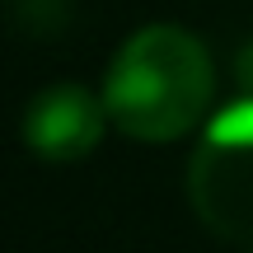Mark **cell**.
<instances>
[{"label":"cell","instance_id":"cell-1","mask_svg":"<svg viewBox=\"0 0 253 253\" xmlns=\"http://www.w3.org/2000/svg\"><path fill=\"white\" fill-rule=\"evenodd\" d=\"M99 94L122 136L169 145L207 118L216 99V61L183 24H145L113 52Z\"/></svg>","mask_w":253,"mask_h":253},{"label":"cell","instance_id":"cell-4","mask_svg":"<svg viewBox=\"0 0 253 253\" xmlns=\"http://www.w3.org/2000/svg\"><path fill=\"white\" fill-rule=\"evenodd\" d=\"M235 80H239V89L253 99V38L239 47V56H235Z\"/></svg>","mask_w":253,"mask_h":253},{"label":"cell","instance_id":"cell-3","mask_svg":"<svg viewBox=\"0 0 253 253\" xmlns=\"http://www.w3.org/2000/svg\"><path fill=\"white\" fill-rule=\"evenodd\" d=\"M108 108L103 94L84 89V84H47L42 94H33L24 108V145L38 160H84L108 131Z\"/></svg>","mask_w":253,"mask_h":253},{"label":"cell","instance_id":"cell-2","mask_svg":"<svg viewBox=\"0 0 253 253\" xmlns=\"http://www.w3.org/2000/svg\"><path fill=\"white\" fill-rule=\"evenodd\" d=\"M188 202L225 244H253V99L225 103L188 160Z\"/></svg>","mask_w":253,"mask_h":253}]
</instances>
